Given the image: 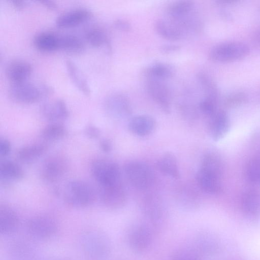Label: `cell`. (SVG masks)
I'll list each match as a JSON object with an SVG mask.
<instances>
[{
	"instance_id": "74e56055",
	"label": "cell",
	"mask_w": 260,
	"mask_h": 260,
	"mask_svg": "<svg viewBox=\"0 0 260 260\" xmlns=\"http://www.w3.org/2000/svg\"><path fill=\"white\" fill-rule=\"evenodd\" d=\"M199 107L203 113L210 117L217 110L216 109V100L206 96L205 99L201 101Z\"/></svg>"
},
{
	"instance_id": "7c38bea8",
	"label": "cell",
	"mask_w": 260,
	"mask_h": 260,
	"mask_svg": "<svg viewBox=\"0 0 260 260\" xmlns=\"http://www.w3.org/2000/svg\"><path fill=\"white\" fill-rule=\"evenodd\" d=\"M68 169V164L62 156L53 155L47 158L43 162L41 169L42 178L48 182H54L60 180Z\"/></svg>"
},
{
	"instance_id": "f35d334b",
	"label": "cell",
	"mask_w": 260,
	"mask_h": 260,
	"mask_svg": "<svg viewBox=\"0 0 260 260\" xmlns=\"http://www.w3.org/2000/svg\"><path fill=\"white\" fill-rule=\"evenodd\" d=\"M246 96L243 93H235L229 96L225 101V105L228 107L239 105L245 101Z\"/></svg>"
},
{
	"instance_id": "6da1fadb",
	"label": "cell",
	"mask_w": 260,
	"mask_h": 260,
	"mask_svg": "<svg viewBox=\"0 0 260 260\" xmlns=\"http://www.w3.org/2000/svg\"><path fill=\"white\" fill-rule=\"evenodd\" d=\"M79 244L83 254L88 260H106L111 252L109 238L98 230L84 232L80 236Z\"/></svg>"
},
{
	"instance_id": "d4e9b609",
	"label": "cell",
	"mask_w": 260,
	"mask_h": 260,
	"mask_svg": "<svg viewBox=\"0 0 260 260\" xmlns=\"http://www.w3.org/2000/svg\"><path fill=\"white\" fill-rule=\"evenodd\" d=\"M194 249L199 253L212 254L218 249L217 240L210 233L201 232L194 239Z\"/></svg>"
},
{
	"instance_id": "7bdbcfd3",
	"label": "cell",
	"mask_w": 260,
	"mask_h": 260,
	"mask_svg": "<svg viewBox=\"0 0 260 260\" xmlns=\"http://www.w3.org/2000/svg\"><path fill=\"white\" fill-rule=\"evenodd\" d=\"M181 47L178 45L170 44L162 46L160 48V51L164 53H170L180 50Z\"/></svg>"
},
{
	"instance_id": "9c48e42d",
	"label": "cell",
	"mask_w": 260,
	"mask_h": 260,
	"mask_svg": "<svg viewBox=\"0 0 260 260\" xmlns=\"http://www.w3.org/2000/svg\"><path fill=\"white\" fill-rule=\"evenodd\" d=\"M153 239L151 229L145 224H136L128 230L127 243L130 248L136 253H142L150 246Z\"/></svg>"
},
{
	"instance_id": "52a82bcc",
	"label": "cell",
	"mask_w": 260,
	"mask_h": 260,
	"mask_svg": "<svg viewBox=\"0 0 260 260\" xmlns=\"http://www.w3.org/2000/svg\"><path fill=\"white\" fill-rule=\"evenodd\" d=\"M44 93V88L38 87L27 81L11 83L8 96L13 101L22 104H31L39 101Z\"/></svg>"
},
{
	"instance_id": "9a60e30c",
	"label": "cell",
	"mask_w": 260,
	"mask_h": 260,
	"mask_svg": "<svg viewBox=\"0 0 260 260\" xmlns=\"http://www.w3.org/2000/svg\"><path fill=\"white\" fill-rule=\"evenodd\" d=\"M221 176L220 174L200 167L196 175V180L203 190L216 194L222 190Z\"/></svg>"
},
{
	"instance_id": "cb8c5ba5",
	"label": "cell",
	"mask_w": 260,
	"mask_h": 260,
	"mask_svg": "<svg viewBox=\"0 0 260 260\" xmlns=\"http://www.w3.org/2000/svg\"><path fill=\"white\" fill-rule=\"evenodd\" d=\"M158 169L164 174L178 179L180 178L177 158L172 152H166L160 155L156 162Z\"/></svg>"
},
{
	"instance_id": "4fadbf2b",
	"label": "cell",
	"mask_w": 260,
	"mask_h": 260,
	"mask_svg": "<svg viewBox=\"0 0 260 260\" xmlns=\"http://www.w3.org/2000/svg\"><path fill=\"white\" fill-rule=\"evenodd\" d=\"M100 198L107 208L117 210L122 208L126 203L127 195L123 184L101 188Z\"/></svg>"
},
{
	"instance_id": "bcb514c9",
	"label": "cell",
	"mask_w": 260,
	"mask_h": 260,
	"mask_svg": "<svg viewBox=\"0 0 260 260\" xmlns=\"http://www.w3.org/2000/svg\"><path fill=\"white\" fill-rule=\"evenodd\" d=\"M39 2L51 10H54L57 9V5L54 2L51 1L42 0L39 1Z\"/></svg>"
},
{
	"instance_id": "83f0119b",
	"label": "cell",
	"mask_w": 260,
	"mask_h": 260,
	"mask_svg": "<svg viewBox=\"0 0 260 260\" xmlns=\"http://www.w3.org/2000/svg\"><path fill=\"white\" fill-rule=\"evenodd\" d=\"M66 66L71 80L77 88L84 95H90L91 91L89 85L74 62L67 59Z\"/></svg>"
},
{
	"instance_id": "277c9868",
	"label": "cell",
	"mask_w": 260,
	"mask_h": 260,
	"mask_svg": "<svg viewBox=\"0 0 260 260\" xmlns=\"http://www.w3.org/2000/svg\"><path fill=\"white\" fill-rule=\"evenodd\" d=\"M127 179L134 187L139 189L149 188L153 181L154 176L150 168L139 160L127 162L124 166Z\"/></svg>"
},
{
	"instance_id": "b9f144b4",
	"label": "cell",
	"mask_w": 260,
	"mask_h": 260,
	"mask_svg": "<svg viewBox=\"0 0 260 260\" xmlns=\"http://www.w3.org/2000/svg\"><path fill=\"white\" fill-rule=\"evenodd\" d=\"M85 134L91 139H95L99 137L100 131L99 129L94 125H89L85 129Z\"/></svg>"
},
{
	"instance_id": "3957f363",
	"label": "cell",
	"mask_w": 260,
	"mask_h": 260,
	"mask_svg": "<svg viewBox=\"0 0 260 260\" xmlns=\"http://www.w3.org/2000/svg\"><path fill=\"white\" fill-rule=\"evenodd\" d=\"M90 170L101 188L122 184L120 168L114 161L103 158L95 159L90 164Z\"/></svg>"
},
{
	"instance_id": "ba28073f",
	"label": "cell",
	"mask_w": 260,
	"mask_h": 260,
	"mask_svg": "<svg viewBox=\"0 0 260 260\" xmlns=\"http://www.w3.org/2000/svg\"><path fill=\"white\" fill-rule=\"evenodd\" d=\"M107 115L115 120H123L130 117L132 108L129 99L119 92L112 93L105 99L104 104Z\"/></svg>"
},
{
	"instance_id": "44dd1931",
	"label": "cell",
	"mask_w": 260,
	"mask_h": 260,
	"mask_svg": "<svg viewBox=\"0 0 260 260\" xmlns=\"http://www.w3.org/2000/svg\"><path fill=\"white\" fill-rule=\"evenodd\" d=\"M19 218L16 211L11 207L1 205L0 207V232L3 235L14 233L18 228Z\"/></svg>"
},
{
	"instance_id": "8d00e7d4",
	"label": "cell",
	"mask_w": 260,
	"mask_h": 260,
	"mask_svg": "<svg viewBox=\"0 0 260 260\" xmlns=\"http://www.w3.org/2000/svg\"><path fill=\"white\" fill-rule=\"evenodd\" d=\"M171 260H200L199 254L194 248H182L173 253Z\"/></svg>"
},
{
	"instance_id": "603a6c76",
	"label": "cell",
	"mask_w": 260,
	"mask_h": 260,
	"mask_svg": "<svg viewBox=\"0 0 260 260\" xmlns=\"http://www.w3.org/2000/svg\"><path fill=\"white\" fill-rule=\"evenodd\" d=\"M241 208L244 214L249 218L260 216V191L251 190L245 192L241 200Z\"/></svg>"
},
{
	"instance_id": "60d3db41",
	"label": "cell",
	"mask_w": 260,
	"mask_h": 260,
	"mask_svg": "<svg viewBox=\"0 0 260 260\" xmlns=\"http://www.w3.org/2000/svg\"><path fill=\"white\" fill-rule=\"evenodd\" d=\"M114 26L116 29L125 32H129L132 29L130 23L127 20L121 19L116 20L114 22Z\"/></svg>"
},
{
	"instance_id": "e0dca14e",
	"label": "cell",
	"mask_w": 260,
	"mask_h": 260,
	"mask_svg": "<svg viewBox=\"0 0 260 260\" xmlns=\"http://www.w3.org/2000/svg\"><path fill=\"white\" fill-rule=\"evenodd\" d=\"M32 72L31 65L22 60H15L10 62L5 70L6 76L11 83L26 81Z\"/></svg>"
},
{
	"instance_id": "5b68a950",
	"label": "cell",
	"mask_w": 260,
	"mask_h": 260,
	"mask_svg": "<svg viewBox=\"0 0 260 260\" xmlns=\"http://www.w3.org/2000/svg\"><path fill=\"white\" fill-rule=\"evenodd\" d=\"M249 52V47L243 43L225 42L213 47L209 52V57L210 60L216 62H229L242 58Z\"/></svg>"
},
{
	"instance_id": "8fae6325",
	"label": "cell",
	"mask_w": 260,
	"mask_h": 260,
	"mask_svg": "<svg viewBox=\"0 0 260 260\" xmlns=\"http://www.w3.org/2000/svg\"><path fill=\"white\" fill-rule=\"evenodd\" d=\"M146 90L152 99L166 114L170 113L171 106V94L168 86L162 80L147 78Z\"/></svg>"
},
{
	"instance_id": "7dc6e473",
	"label": "cell",
	"mask_w": 260,
	"mask_h": 260,
	"mask_svg": "<svg viewBox=\"0 0 260 260\" xmlns=\"http://www.w3.org/2000/svg\"><path fill=\"white\" fill-rule=\"evenodd\" d=\"M258 37L259 40L260 41V33L259 34Z\"/></svg>"
},
{
	"instance_id": "ffe728a7",
	"label": "cell",
	"mask_w": 260,
	"mask_h": 260,
	"mask_svg": "<svg viewBox=\"0 0 260 260\" xmlns=\"http://www.w3.org/2000/svg\"><path fill=\"white\" fill-rule=\"evenodd\" d=\"M210 117V135L215 141L220 140L226 135L230 128V123L228 116L224 111L217 110Z\"/></svg>"
},
{
	"instance_id": "f546056e",
	"label": "cell",
	"mask_w": 260,
	"mask_h": 260,
	"mask_svg": "<svg viewBox=\"0 0 260 260\" xmlns=\"http://www.w3.org/2000/svg\"><path fill=\"white\" fill-rule=\"evenodd\" d=\"M85 38L88 43L94 48L105 45L110 49L108 38L105 31L99 26H93L88 28L85 33Z\"/></svg>"
},
{
	"instance_id": "836d02e7",
	"label": "cell",
	"mask_w": 260,
	"mask_h": 260,
	"mask_svg": "<svg viewBox=\"0 0 260 260\" xmlns=\"http://www.w3.org/2000/svg\"><path fill=\"white\" fill-rule=\"evenodd\" d=\"M245 175L251 182L260 184V155L251 158L247 163Z\"/></svg>"
},
{
	"instance_id": "e575fe53",
	"label": "cell",
	"mask_w": 260,
	"mask_h": 260,
	"mask_svg": "<svg viewBox=\"0 0 260 260\" xmlns=\"http://www.w3.org/2000/svg\"><path fill=\"white\" fill-rule=\"evenodd\" d=\"M11 252L14 260H31L32 258L30 247L24 243H16L12 247Z\"/></svg>"
},
{
	"instance_id": "484cf974",
	"label": "cell",
	"mask_w": 260,
	"mask_h": 260,
	"mask_svg": "<svg viewBox=\"0 0 260 260\" xmlns=\"http://www.w3.org/2000/svg\"><path fill=\"white\" fill-rule=\"evenodd\" d=\"M24 177L22 168L14 161L4 160L0 163L1 180L7 181H18Z\"/></svg>"
},
{
	"instance_id": "d6a6232c",
	"label": "cell",
	"mask_w": 260,
	"mask_h": 260,
	"mask_svg": "<svg viewBox=\"0 0 260 260\" xmlns=\"http://www.w3.org/2000/svg\"><path fill=\"white\" fill-rule=\"evenodd\" d=\"M66 129L60 123H52L46 126L41 131V136L47 140H58L62 138L66 134Z\"/></svg>"
},
{
	"instance_id": "ac0fdd59",
	"label": "cell",
	"mask_w": 260,
	"mask_h": 260,
	"mask_svg": "<svg viewBox=\"0 0 260 260\" xmlns=\"http://www.w3.org/2000/svg\"><path fill=\"white\" fill-rule=\"evenodd\" d=\"M90 16L91 12L87 9H74L59 15L56 19L55 23L61 28L72 27L82 23Z\"/></svg>"
},
{
	"instance_id": "ee69618b",
	"label": "cell",
	"mask_w": 260,
	"mask_h": 260,
	"mask_svg": "<svg viewBox=\"0 0 260 260\" xmlns=\"http://www.w3.org/2000/svg\"><path fill=\"white\" fill-rule=\"evenodd\" d=\"M100 148L105 152H109L112 149V144L111 142L107 139L103 140L100 143Z\"/></svg>"
},
{
	"instance_id": "4dcf8cb0",
	"label": "cell",
	"mask_w": 260,
	"mask_h": 260,
	"mask_svg": "<svg viewBox=\"0 0 260 260\" xmlns=\"http://www.w3.org/2000/svg\"><path fill=\"white\" fill-rule=\"evenodd\" d=\"M47 147L42 144L25 146L17 152V157L23 162L34 160L41 156L46 151Z\"/></svg>"
},
{
	"instance_id": "2e32d148",
	"label": "cell",
	"mask_w": 260,
	"mask_h": 260,
	"mask_svg": "<svg viewBox=\"0 0 260 260\" xmlns=\"http://www.w3.org/2000/svg\"><path fill=\"white\" fill-rule=\"evenodd\" d=\"M153 27L158 35L169 41H178L187 35L177 23L170 19H158L155 21Z\"/></svg>"
},
{
	"instance_id": "8992f818",
	"label": "cell",
	"mask_w": 260,
	"mask_h": 260,
	"mask_svg": "<svg viewBox=\"0 0 260 260\" xmlns=\"http://www.w3.org/2000/svg\"><path fill=\"white\" fill-rule=\"evenodd\" d=\"M58 229V224L52 217L40 214L30 218L26 222V229L32 238L40 240L53 237Z\"/></svg>"
},
{
	"instance_id": "d590c367",
	"label": "cell",
	"mask_w": 260,
	"mask_h": 260,
	"mask_svg": "<svg viewBox=\"0 0 260 260\" xmlns=\"http://www.w3.org/2000/svg\"><path fill=\"white\" fill-rule=\"evenodd\" d=\"M197 78L202 88L207 94L206 97L217 100V91L216 86L211 79L206 74L200 73L197 75Z\"/></svg>"
},
{
	"instance_id": "1f68e13d",
	"label": "cell",
	"mask_w": 260,
	"mask_h": 260,
	"mask_svg": "<svg viewBox=\"0 0 260 260\" xmlns=\"http://www.w3.org/2000/svg\"><path fill=\"white\" fill-rule=\"evenodd\" d=\"M84 48L82 41L77 36L66 34L60 36V49L71 53H77Z\"/></svg>"
},
{
	"instance_id": "5bb4252c",
	"label": "cell",
	"mask_w": 260,
	"mask_h": 260,
	"mask_svg": "<svg viewBox=\"0 0 260 260\" xmlns=\"http://www.w3.org/2000/svg\"><path fill=\"white\" fill-rule=\"evenodd\" d=\"M42 115L52 123H59L68 118L69 111L64 101L56 99L43 104L41 107Z\"/></svg>"
},
{
	"instance_id": "f1b7e54d",
	"label": "cell",
	"mask_w": 260,
	"mask_h": 260,
	"mask_svg": "<svg viewBox=\"0 0 260 260\" xmlns=\"http://www.w3.org/2000/svg\"><path fill=\"white\" fill-rule=\"evenodd\" d=\"M142 210L146 217L154 223H158L162 219V206L157 199H147L143 204Z\"/></svg>"
},
{
	"instance_id": "7a4b0ae2",
	"label": "cell",
	"mask_w": 260,
	"mask_h": 260,
	"mask_svg": "<svg viewBox=\"0 0 260 260\" xmlns=\"http://www.w3.org/2000/svg\"><path fill=\"white\" fill-rule=\"evenodd\" d=\"M93 187L86 181L74 180L67 183L63 190L66 203L74 208H83L91 205L95 199Z\"/></svg>"
},
{
	"instance_id": "d6986e66",
	"label": "cell",
	"mask_w": 260,
	"mask_h": 260,
	"mask_svg": "<svg viewBox=\"0 0 260 260\" xmlns=\"http://www.w3.org/2000/svg\"><path fill=\"white\" fill-rule=\"evenodd\" d=\"M156 121L148 115H139L131 117L128 123V128L134 135L139 137L150 135L155 129Z\"/></svg>"
},
{
	"instance_id": "f6af8a7d",
	"label": "cell",
	"mask_w": 260,
	"mask_h": 260,
	"mask_svg": "<svg viewBox=\"0 0 260 260\" xmlns=\"http://www.w3.org/2000/svg\"><path fill=\"white\" fill-rule=\"evenodd\" d=\"M9 2L17 10H21L26 5V2L22 0H10Z\"/></svg>"
},
{
	"instance_id": "7402d4cb",
	"label": "cell",
	"mask_w": 260,
	"mask_h": 260,
	"mask_svg": "<svg viewBox=\"0 0 260 260\" xmlns=\"http://www.w3.org/2000/svg\"><path fill=\"white\" fill-rule=\"evenodd\" d=\"M60 36L50 31L36 35L33 39L35 47L43 52H52L60 49Z\"/></svg>"
},
{
	"instance_id": "4316f807",
	"label": "cell",
	"mask_w": 260,
	"mask_h": 260,
	"mask_svg": "<svg viewBox=\"0 0 260 260\" xmlns=\"http://www.w3.org/2000/svg\"><path fill=\"white\" fill-rule=\"evenodd\" d=\"M174 72L173 67L169 63L162 62L153 63L144 71L147 78L164 80L172 77Z\"/></svg>"
},
{
	"instance_id": "ab89813d",
	"label": "cell",
	"mask_w": 260,
	"mask_h": 260,
	"mask_svg": "<svg viewBox=\"0 0 260 260\" xmlns=\"http://www.w3.org/2000/svg\"><path fill=\"white\" fill-rule=\"evenodd\" d=\"M11 150L10 141L5 138L0 139V156L5 157L9 154Z\"/></svg>"
},
{
	"instance_id": "30bf717a",
	"label": "cell",
	"mask_w": 260,
	"mask_h": 260,
	"mask_svg": "<svg viewBox=\"0 0 260 260\" xmlns=\"http://www.w3.org/2000/svg\"><path fill=\"white\" fill-rule=\"evenodd\" d=\"M169 19L181 25L188 24L197 20L194 16V4L191 1H174L166 9Z\"/></svg>"
}]
</instances>
